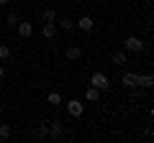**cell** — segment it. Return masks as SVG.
<instances>
[{
	"label": "cell",
	"instance_id": "15",
	"mask_svg": "<svg viewBox=\"0 0 154 143\" xmlns=\"http://www.w3.org/2000/svg\"><path fill=\"white\" fill-rule=\"evenodd\" d=\"M11 125H8V123H0V141H8V138H11Z\"/></svg>",
	"mask_w": 154,
	"mask_h": 143
},
{
	"label": "cell",
	"instance_id": "10",
	"mask_svg": "<svg viewBox=\"0 0 154 143\" xmlns=\"http://www.w3.org/2000/svg\"><path fill=\"white\" fill-rule=\"evenodd\" d=\"M110 61H113V64L116 66H123V64H126V61H128V51H113V56H110Z\"/></svg>",
	"mask_w": 154,
	"mask_h": 143
},
{
	"label": "cell",
	"instance_id": "22",
	"mask_svg": "<svg viewBox=\"0 0 154 143\" xmlns=\"http://www.w3.org/2000/svg\"><path fill=\"white\" fill-rule=\"evenodd\" d=\"M3 112H5V107H3V105H0V115H3Z\"/></svg>",
	"mask_w": 154,
	"mask_h": 143
},
{
	"label": "cell",
	"instance_id": "5",
	"mask_svg": "<svg viewBox=\"0 0 154 143\" xmlns=\"http://www.w3.org/2000/svg\"><path fill=\"white\" fill-rule=\"evenodd\" d=\"M75 26H77V31H82V33H90V31L95 28V21H93L90 16H82V18H77V23H75Z\"/></svg>",
	"mask_w": 154,
	"mask_h": 143
},
{
	"label": "cell",
	"instance_id": "8",
	"mask_svg": "<svg viewBox=\"0 0 154 143\" xmlns=\"http://www.w3.org/2000/svg\"><path fill=\"white\" fill-rule=\"evenodd\" d=\"M64 56H67L69 61H77L80 56H82V49H80L77 44H69V46H67V51H64Z\"/></svg>",
	"mask_w": 154,
	"mask_h": 143
},
{
	"label": "cell",
	"instance_id": "16",
	"mask_svg": "<svg viewBox=\"0 0 154 143\" xmlns=\"http://www.w3.org/2000/svg\"><path fill=\"white\" fill-rule=\"evenodd\" d=\"M11 54H13L11 46H8V44H0V61H8V59H11Z\"/></svg>",
	"mask_w": 154,
	"mask_h": 143
},
{
	"label": "cell",
	"instance_id": "14",
	"mask_svg": "<svg viewBox=\"0 0 154 143\" xmlns=\"http://www.w3.org/2000/svg\"><path fill=\"white\" fill-rule=\"evenodd\" d=\"M46 102H49L51 107H59V105L64 102V100H62V95H59V92H49V97H46Z\"/></svg>",
	"mask_w": 154,
	"mask_h": 143
},
{
	"label": "cell",
	"instance_id": "9",
	"mask_svg": "<svg viewBox=\"0 0 154 143\" xmlns=\"http://www.w3.org/2000/svg\"><path fill=\"white\" fill-rule=\"evenodd\" d=\"M121 84L126 89H134V87H136V72H126V74L121 77Z\"/></svg>",
	"mask_w": 154,
	"mask_h": 143
},
{
	"label": "cell",
	"instance_id": "18",
	"mask_svg": "<svg viewBox=\"0 0 154 143\" xmlns=\"http://www.w3.org/2000/svg\"><path fill=\"white\" fill-rule=\"evenodd\" d=\"M18 21H21V16H18V13H8V18H5L8 28H16V26H18Z\"/></svg>",
	"mask_w": 154,
	"mask_h": 143
},
{
	"label": "cell",
	"instance_id": "6",
	"mask_svg": "<svg viewBox=\"0 0 154 143\" xmlns=\"http://www.w3.org/2000/svg\"><path fill=\"white\" fill-rule=\"evenodd\" d=\"M136 87H144V89H152V87H154V77H152V72L136 74Z\"/></svg>",
	"mask_w": 154,
	"mask_h": 143
},
{
	"label": "cell",
	"instance_id": "19",
	"mask_svg": "<svg viewBox=\"0 0 154 143\" xmlns=\"http://www.w3.org/2000/svg\"><path fill=\"white\" fill-rule=\"evenodd\" d=\"M36 136L38 138H49V125H36Z\"/></svg>",
	"mask_w": 154,
	"mask_h": 143
},
{
	"label": "cell",
	"instance_id": "7",
	"mask_svg": "<svg viewBox=\"0 0 154 143\" xmlns=\"http://www.w3.org/2000/svg\"><path fill=\"white\" fill-rule=\"evenodd\" d=\"M41 36H44V39H57V21H51V23H44V26H41Z\"/></svg>",
	"mask_w": 154,
	"mask_h": 143
},
{
	"label": "cell",
	"instance_id": "2",
	"mask_svg": "<svg viewBox=\"0 0 154 143\" xmlns=\"http://www.w3.org/2000/svg\"><path fill=\"white\" fill-rule=\"evenodd\" d=\"M62 105H64V110L69 112L72 118H82V112H85V105L80 102L77 97H75V100H67V102H62Z\"/></svg>",
	"mask_w": 154,
	"mask_h": 143
},
{
	"label": "cell",
	"instance_id": "3",
	"mask_svg": "<svg viewBox=\"0 0 154 143\" xmlns=\"http://www.w3.org/2000/svg\"><path fill=\"white\" fill-rule=\"evenodd\" d=\"M90 84H93V87H98L100 92H103V89L110 87V79H108V74H105V72H95V74H90Z\"/></svg>",
	"mask_w": 154,
	"mask_h": 143
},
{
	"label": "cell",
	"instance_id": "11",
	"mask_svg": "<svg viewBox=\"0 0 154 143\" xmlns=\"http://www.w3.org/2000/svg\"><path fill=\"white\" fill-rule=\"evenodd\" d=\"M38 18H41V23H51V21H57V10L54 8H44L38 13Z\"/></svg>",
	"mask_w": 154,
	"mask_h": 143
},
{
	"label": "cell",
	"instance_id": "1",
	"mask_svg": "<svg viewBox=\"0 0 154 143\" xmlns=\"http://www.w3.org/2000/svg\"><path fill=\"white\" fill-rule=\"evenodd\" d=\"M144 49H146V46H144V41L139 39V36H128V39L123 41V51H128V54H141Z\"/></svg>",
	"mask_w": 154,
	"mask_h": 143
},
{
	"label": "cell",
	"instance_id": "13",
	"mask_svg": "<svg viewBox=\"0 0 154 143\" xmlns=\"http://www.w3.org/2000/svg\"><path fill=\"white\" fill-rule=\"evenodd\" d=\"M85 100H88V102H100V89L90 84V87H88V92H85Z\"/></svg>",
	"mask_w": 154,
	"mask_h": 143
},
{
	"label": "cell",
	"instance_id": "12",
	"mask_svg": "<svg viewBox=\"0 0 154 143\" xmlns=\"http://www.w3.org/2000/svg\"><path fill=\"white\" fill-rule=\"evenodd\" d=\"M49 136H54V138H62V136H64V125H62L59 120L49 123Z\"/></svg>",
	"mask_w": 154,
	"mask_h": 143
},
{
	"label": "cell",
	"instance_id": "17",
	"mask_svg": "<svg viewBox=\"0 0 154 143\" xmlns=\"http://www.w3.org/2000/svg\"><path fill=\"white\" fill-rule=\"evenodd\" d=\"M59 28H62V31H75V21H72V18H62Z\"/></svg>",
	"mask_w": 154,
	"mask_h": 143
},
{
	"label": "cell",
	"instance_id": "21",
	"mask_svg": "<svg viewBox=\"0 0 154 143\" xmlns=\"http://www.w3.org/2000/svg\"><path fill=\"white\" fill-rule=\"evenodd\" d=\"M8 3H11V0H0V8H3V5H8Z\"/></svg>",
	"mask_w": 154,
	"mask_h": 143
},
{
	"label": "cell",
	"instance_id": "4",
	"mask_svg": "<svg viewBox=\"0 0 154 143\" xmlns=\"http://www.w3.org/2000/svg\"><path fill=\"white\" fill-rule=\"evenodd\" d=\"M16 31H18V36H21V39H31L33 36V23L31 21H18V26H16Z\"/></svg>",
	"mask_w": 154,
	"mask_h": 143
},
{
	"label": "cell",
	"instance_id": "20",
	"mask_svg": "<svg viewBox=\"0 0 154 143\" xmlns=\"http://www.w3.org/2000/svg\"><path fill=\"white\" fill-rule=\"evenodd\" d=\"M3 77H5V66L0 64V79H3Z\"/></svg>",
	"mask_w": 154,
	"mask_h": 143
}]
</instances>
